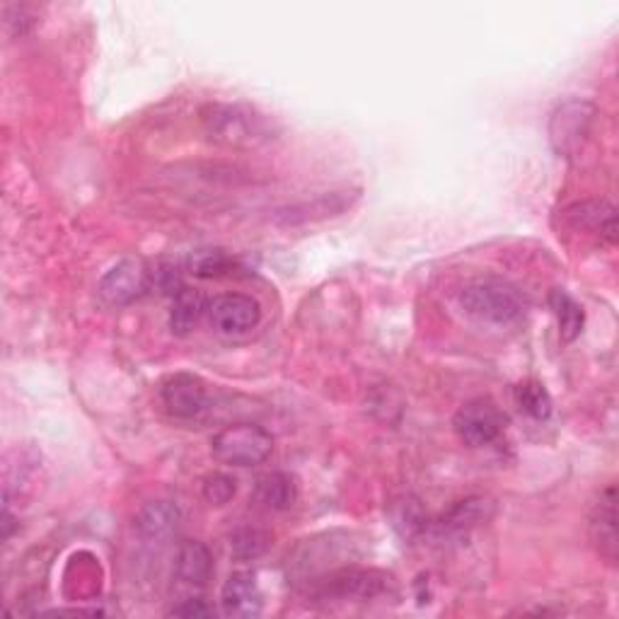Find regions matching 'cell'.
Segmentation results:
<instances>
[{
	"label": "cell",
	"mask_w": 619,
	"mask_h": 619,
	"mask_svg": "<svg viewBox=\"0 0 619 619\" xmlns=\"http://www.w3.org/2000/svg\"><path fill=\"white\" fill-rule=\"evenodd\" d=\"M460 306L472 318L489 324H511L525 312V300L513 284L503 278H475L460 293Z\"/></svg>",
	"instance_id": "cell-1"
},
{
	"label": "cell",
	"mask_w": 619,
	"mask_h": 619,
	"mask_svg": "<svg viewBox=\"0 0 619 619\" xmlns=\"http://www.w3.org/2000/svg\"><path fill=\"white\" fill-rule=\"evenodd\" d=\"M204 127L211 141L228 148H252L272 139L264 117L238 105H211L204 109Z\"/></svg>",
	"instance_id": "cell-2"
},
{
	"label": "cell",
	"mask_w": 619,
	"mask_h": 619,
	"mask_svg": "<svg viewBox=\"0 0 619 619\" xmlns=\"http://www.w3.org/2000/svg\"><path fill=\"white\" fill-rule=\"evenodd\" d=\"M211 450L223 465L254 467L272 455L274 438L257 424H233L211 438Z\"/></svg>",
	"instance_id": "cell-3"
},
{
	"label": "cell",
	"mask_w": 619,
	"mask_h": 619,
	"mask_svg": "<svg viewBox=\"0 0 619 619\" xmlns=\"http://www.w3.org/2000/svg\"><path fill=\"white\" fill-rule=\"evenodd\" d=\"M455 433L469 448H484L499 441L505 429V414L489 397H475L457 409Z\"/></svg>",
	"instance_id": "cell-4"
},
{
	"label": "cell",
	"mask_w": 619,
	"mask_h": 619,
	"mask_svg": "<svg viewBox=\"0 0 619 619\" xmlns=\"http://www.w3.org/2000/svg\"><path fill=\"white\" fill-rule=\"evenodd\" d=\"M595 107L585 99H569L559 105L549 121V139L555 151L564 157H571L581 148V143L588 139L593 127Z\"/></svg>",
	"instance_id": "cell-5"
},
{
	"label": "cell",
	"mask_w": 619,
	"mask_h": 619,
	"mask_svg": "<svg viewBox=\"0 0 619 619\" xmlns=\"http://www.w3.org/2000/svg\"><path fill=\"white\" fill-rule=\"evenodd\" d=\"M153 274L141 259H123V262L115 264L109 272L99 281V296L107 306H131L133 300H139L145 290L151 288Z\"/></svg>",
	"instance_id": "cell-6"
},
{
	"label": "cell",
	"mask_w": 619,
	"mask_h": 619,
	"mask_svg": "<svg viewBox=\"0 0 619 619\" xmlns=\"http://www.w3.org/2000/svg\"><path fill=\"white\" fill-rule=\"evenodd\" d=\"M388 585L390 579L380 571L344 569L332 573L328 581H322L320 595L336 600H373L388 591Z\"/></svg>",
	"instance_id": "cell-7"
},
{
	"label": "cell",
	"mask_w": 619,
	"mask_h": 619,
	"mask_svg": "<svg viewBox=\"0 0 619 619\" xmlns=\"http://www.w3.org/2000/svg\"><path fill=\"white\" fill-rule=\"evenodd\" d=\"M163 407L170 412L175 419H194L197 414L206 409L209 392L204 380L191 373H175L163 380L160 385Z\"/></svg>",
	"instance_id": "cell-8"
},
{
	"label": "cell",
	"mask_w": 619,
	"mask_h": 619,
	"mask_svg": "<svg viewBox=\"0 0 619 619\" xmlns=\"http://www.w3.org/2000/svg\"><path fill=\"white\" fill-rule=\"evenodd\" d=\"M211 324L221 334H245L254 330L262 320V306L252 296L242 293H225L209 308Z\"/></svg>",
	"instance_id": "cell-9"
},
{
	"label": "cell",
	"mask_w": 619,
	"mask_h": 619,
	"mask_svg": "<svg viewBox=\"0 0 619 619\" xmlns=\"http://www.w3.org/2000/svg\"><path fill=\"white\" fill-rule=\"evenodd\" d=\"M221 605H223V612L228 617L250 619V617L262 615L264 598H262V591H259V583L252 573H247V571L233 573V576L223 583Z\"/></svg>",
	"instance_id": "cell-10"
},
{
	"label": "cell",
	"mask_w": 619,
	"mask_h": 619,
	"mask_svg": "<svg viewBox=\"0 0 619 619\" xmlns=\"http://www.w3.org/2000/svg\"><path fill=\"white\" fill-rule=\"evenodd\" d=\"M175 571L177 579L184 585H191V588H206L213 571H216L209 545L201 543V539H184L177 549Z\"/></svg>",
	"instance_id": "cell-11"
},
{
	"label": "cell",
	"mask_w": 619,
	"mask_h": 619,
	"mask_svg": "<svg viewBox=\"0 0 619 619\" xmlns=\"http://www.w3.org/2000/svg\"><path fill=\"white\" fill-rule=\"evenodd\" d=\"M591 537L607 561L617 559V491L607 487L600 501L595 503L591 517Z\"/></svg>",
	"instance_id": "cell-12"
},
{
	"label": "cell",
	"mask_w": 619,
	"mask_h": 619,
	"mask_svg": "<svg viewBox=\"0 0 619 619\" xmlns=\"http://www.w3.org/2000/svg\"><path fill=\"white\" fill-rule=\"evenodd\" d=\"M179 523H182V513H179L172 501H151L136 515L139 535L145 539H155V543L172 537Z\"/></svg>",
	"instance_id": "cell-13"
},
{
	"label": "cell",
	"mask_w": 619,
	"mask_h": 619,
	"mask_svg": "<svg viewBox=\"0 0 619 619\" xmlns=\"http://www.w3.org/2000/svg\"><path fill=\"white\" fill-rule=\"evenodd\" d=\"M254 501L266 511H288L298 501V484L286 472H266L254 484Z\"/></svg>",
	"instance_id": "cell-14"
},
{
	"label": "cell",
	"mask_w": 619,
	"mask_h": 619,
	"mask_svg": "<svg viewBox=\"0 0 619 619\" xmlns=\"http://www.w3.org/2000/svg\"><path fill=\"white\" fill-rule=\"evenodd\" d=\"M567 218L573 228L598 233L607 242H615L617 238V223H615V209L605 201H583V204L571 206L567 211Z\"/></svg>",
	"instance_id": "cell-15"
},
{
	"label": "cell",
	"mask_w": 619,
	"mask_h": 619,
	"mask_svg": "<svg viewBox=\"0 0 619 619\" xmlns=\"http://www.w3.org/2000/svg\"><path fill=\"white\" fill-rule=\"evenodd\" d=\"M206 310V300L194 288H179L172 296V310H170V330L177 336H187L197 328L201 314Z\"/></svg>",
	"instance_id": "cell-16"
},
{
	"label": "cell",
	"mask_w": 619,
	"mask_h": 619,
	"mask_svg": "<svg viewBox=\"0 0 619 619\" xmlns=\"http://www.w3.org/2000/svg\"><path fill=\"white\" fill-rule=\"evenodd\" d=\"M487 511H489V501L481 497L457 501L453 509L441 515V521H438V531H443V533L469 531V527H475L477 523L487 521V515H489Z\"/></svg>",
	"instance_id": "cell-17"
},
{
	"label": "cell",
	"mask_w": 619,
	"mask_h": 619,
	"mask_svg": "<svg viewBox=\"0 0 619 619\" xmlns=\"http://www.w3.org/2000/svg\"><path fill=\"white\" fill-rule=\"evenodd\" d=\"M269 545H272V535L262 531V527L242 525L230 535V555L240 561L262 557Z\"/></svg>",
	"instance_id": "cell-18"
},
{
	"label": "cell",
	"mask_w": 619,
	"mask_h": 619,
	"mask_svg": "<svg viewBox=\"0 0 619 619\" xmlns=\"http://www.w3.org/2000/svg\"><path fill=\"white\" fill-rule=\"evenodd\" d=\"M551 308L557 312L559 334L564 342H573L583 332V310L576 300L567 296L564 290L551 293Z\"/></svg>",
	"instance_id": "cell-19"
},
{
	"label": "cell",
	"mask_w": 619,
	"mask_h": 619,
	"mask_svg": "<svg viewBox=\"0 0 619 619\" xmlns=\"http://www.w3.org/2000/svg\"><path fill=\"white\" fill-rule=\"evenodd\" d=\"M515 402L527 416H533L537 421H545L551 414V397L545 390L543 382L537 380H525L515 388Z\"/></svg>",
	"instance_id": "cell-20"
},
{
	"label": "cell",
	"mask_w": 619,
	"mask_h": 619,
	"mask_svg": "<svg viewBox=\"0 0 619 619\" xmlns=\"http://www.w3.org/2000/svg\"><path fill=\"white\" fill-rule=\"evenodd\" d=\"M201 491H204V499L211 505H225L233 501L235 491H238V481H235L230 475H223V472H213V475L204 479Z\"/></svg>",
	"instance_id": "cell-21"
},
{
	"label": "cell",
	"mask_w": 619,
	"mask_h": 619,
	"mask_svg": "<svg viewBox=\"0 0 619 619\" xmlns=\"http://www.w3.org/2000/svg\"><path fill=\"white\" fill-rule=\"evenodd\" d=\"M395 525L404 527V533H419L424 531L426 525V517L419 501H412V499H404L402 503H397V513H395Z\"/></svg>",
	"instance_id": "cell-22"
},
{
	"label": "cell",
	"mask_w": 619,
	"mask_h": 619,
	"mask_svg": "<svg viewBox=\"0 0 619 619\" xmlns=\"http://www.w3.org/2000/svg\"><path fill=\"white\" fill-rule=\"evenodd\" d=\"M213 612H216L213 605H209L204 598H187L170 610V615L175 617H211Z\"/></svg>",
	"instance_id": "cell-23"
},
{
	"label": "cell",
	"mask_w": 619,
	"mask_h": 619,
	"mask_svg": "<svg viewBox=\"0 0 619 619\" xmlns=\"http://www.w3.org/2000/svg\"><path fill=\"white\" fill-rule=\"evenodd\" d=\"M228 257L221 254V252H209L201 262L197 264V274L211 278V276H221L225 269H228Z\"/></svg>",
	"instance_id": "cell-24"
}]
</instances>
